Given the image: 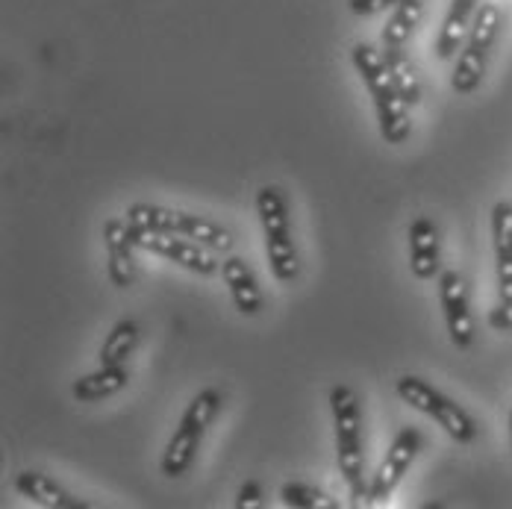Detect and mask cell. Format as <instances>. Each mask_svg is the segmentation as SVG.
Segmentation results:
<instances>
[{
	"instance_id": "25",
	"label": "cell",
	"mask_w": 512,
	"mask_h": 509,
	"mask_svg": "<svg viewBox=\"0 0 512 509\" xmlns=\"http://www.w3.org/2000/svg\"><path fill=\"white\" fill-rule=\"evenodd\" d=\"M510 448H512V409H510Z\"/></svg>"
},
{
	"instance_id": "21",
	"label": "cell",
	"mask_w": 512,
	"mask_h": 509,
	"mask_svg": "<svg viewBox=\"0 0 512 509\" xmlns=\"http://www.w3.org/2000/svg\"><path fill=\"white\" fill-rule=\"evenodd\" d=\"M280 498H283V507L292 509H339L336 498H330L327 492H321V489H315L309 483H301V480L283 483Z\"/></svg>"
},
{
	"instance_id": "3",
	"label": "cell",
	"mask_w": 512,
	"mask_h": 509,
	"mask_svg": "<svg viewBox=\"0 0 512 509\" xmlns=\"http://www.w3.org/2000/svg\"><path fill=\"white\" fill-rule=\"evenodd\" d=\"M256 215H259L265 256H268L274 280L277 283H295L301 274V259H298L295 239H292L286 195L277 186H262L256 192Z\"/></svg>"
},
{
	"instance_id": "2",
	"label": "cell",
	"mask_w": 512,
	"mask_h": 509,
	"mask_svg": "<svg viewBox=\"0 0 512 509\" xmlns=\"http://www.w3.org/2000/svg\"><path fill=\"white\" fill-rule=\"evenodd\" d=\"M330 412H333V427H336V462H339V474L351 492V504L362 507L368 501V486L362 480V407H359V395L339 383L330 389Z\"/></svg>"
},
{
	"instance_id": "22",
	"label": "cell",
	"mask_w": 512,
	"mask_h": 509,
	"mask_svg": "<svg viewBox=\"0 0 512 509\" xmlns=\"http://www.w3.org/2000/svg\"><path fill=\"white\" fill-rule=\"evenodd\" d=\"M401 3H404V0H348L351 12H354V15H362V18L377 15V12H386V9H395V6H401Z\"/></svg>"
},
{
	"instance_id": "17",
	"label": "cell",
	"mask_w": 512,
	"mask_h": 509,
	"mask_svg": "<svg viewBox=\"0 0 512 509\" xmlns=\"http://www.w3.org/2000/svg\"><path fill=\"white\" fill-rule=\"evenodd\" d=\"M127 383H130L127 365H101L98 371L77 377L71 383V395L80 404H98V401H106V398L118 395L121 389H127Z\"/></svg>"
},
{
	"instance_id": "19",
	"label": "cell",
	"mask_w": 512,
	"mask_h": 509,
	"mask_svg": "<svg viewBox=\"0 0 512 509\" xmlns=\"http://www.w3.org/2000/svg\"><path fill=\"white\" fill-rule=\"evenodd\" d=\"M421 15H424L421 0H404L401 6H395L386 27H383V48H407Z\"/></svg>"
},
{
	"instance_id": "10",
	"label": "cell",
	"mask_w": 512,
	"mask_h": 509,
	"mask_svg": "<svg viewBox=\"0 0 512 509\" xmlns=\"http://www.w3.org/2000/svg\"><path fill=\"white\" fill-rule=\"evenodd\" d=\"M103 248H106V274L115 289H133L139 280L136 242L127 218H109L103 224Z\"/></svg>"
},
{
	"instance_id": "24",
	"label": "cell",
	"mask_w": 512,
	"mask_h": 509,
	"mask_svg": "<svg viewBox=\"0 0 512 509\" xmlns=\"http://www.w3.org/2000/svg\"><path fill=\"white\" fill-rule=\"evenodd\" d=\"M489 327H492V330H498V333H510L512 330V301L510 304L498 301V306L489 312Z\"/></svg>"
},
{
	"instance_id": "13",
	"label": "cell",
	"mask_w": 512,
	"mask_h": 509,
	"mask_svg": "<svg viewBox=\"0 0 512 509\" xmlns=\"http://www.w3.org/2000/svg\"><path fill=\"white\" fill-rule=\"evenodd\" d=\"M221 280L230 289V298H233V304L242 315L254 318V315L262 312V289L256 283L251 265L242 256H227L221 262Z\"/></svg>"
},
{
	"instance_id": "1",
	"label": "cell",
	"mask_w": 512,
	"mask_h": 509,
	"mask_svg": "<svg viewBox=\"0 0 512 509\" xmlns=\"http://www.w3.org/2000/svg\"><path fill=\"white\" fill-rule=\"evenodd\" d=\"M351 62L362 77V83L368 86V95L377 112V127L380 136L386 139V145H404L412 133L410 103L401 98L389 68H386V56L377 51L368 42H357L351 48Z\"/></svg>"
},
{
	"instance_id": "12",
	"label": "cell",
	"mask_w": 512,
	"mask_h": 509,
	"mask_svg": "<svg viewBox=\"0 0 512 509\" xmlns=\"http://www.w3.org/2000/svg\"><path fill=\"white\" fill-rule=\"evenodd\" d=\"M410 271L415 280H433L442 274L439 262V227L433 218L418 215L410 224Z\"/></svg>"
},
{
	"instance_id": "15",
	"label": "cell",
	"mask_w": 512,
	"mask_h": 509,
	"mask_svg": "<svg viewBox=\"0 0 512 509\" xmlns=\"http://www.w3.org/2000/svg\"><path fill=\"white\" fill-rule=\"evenodd\" d=\"M15 489L21 498L39 504V507L48 509H86L89 504L80 501L77 495H71L65 486H59L53 477L42 474V471H21L15 477Z\"/></svg>"
},
{
	"instance_id": "9",
	"label": "cell",
	"mask_w": 512,
	"mask_h": 509,
	"mask_svg": "<svg viewBox=\"0 0 512 509\" xmlns=\"http://www.w3.org/2000/svg\"><path fill=\"white\" fill-rule=\"evenodd\" d=\"M421 448H424L421 430H418V427H410V424L401 427L398 436L392 439L386 457L380 462L377 474H374L371 483H368V501H365V504H383L386 498H392V492H395V489L401 486V480L407 477V471H410V465L415 462V457L421 454Z\"/></svg>"
},
{
	"instance_id": "6",
	"label": "cell",
	"mask_w": 512,
	"mask_h": 509,
	"mask_svg": "<svg viewBox=\"0 0 512 509\" xmlns=\"http://www.w3.org/2000/svg\"><path fill=\"white\" fill-rule=\"evenodd\" d=\"M395 392H398V398H401L407 407H412L415 412H421V415H427V418H433L454 442L471 445V442L477 439V433H480L477 421H474L457 401H451L448 395H442V392H439L436 386H430L427 380H421V377H415V374H404V377L395 383Z\"/></svg>"
},
{
	"instance_id": "23",
	"label": "cell",
	"mask_w": 512,
	"mask_h": 509,
	"mask_svg": "<svg viewBox=\"0 0 512 509\" xmlns=\"http://www.w3.org/2000/svg\"><path fill=\"white\" fill-rule=\"evenodd\" d=\"M262 504H265L262 501V486L256 480H245V486L236 495V509H256L262 507Z\"/></svg>"
},
{
	"instance_id": "18",
	"label": "cell",
	"mask_w": 512,
	"mask_h": 509,
	"mask_svg": "<svg viewBox=\"0 0 512 509\" xmlns=\"http://www.w3.org/2000/svg\"><path fill=\"white\" fill-rule=\"evenodd\" d=\"M142 339V330L133 318L118 321L101 345V365H127V359L136 354Z\"/></svg>"
},
{
	"instance_id": "16",
	"label": "cell",
	"mask_w": 512,
	"mask_h": 509,
	"mask_svg": "<svg viewBox=\"0 0 512 509\" xmlns=\"http://www.w3.org/2000/svg\"><path fill=\"white\" fill-rule=\"evenodd\" d=\"M483 0H451V9L442 21V30L436 36V56L439 59H454L457 51L465 45L468 33H471V24L477 18V9H480Z\"/></svg>"
},
{
	"instance_id": "20",
	"label": "cell",
	"mask_w": 512,
	"mask_h": 509,
	"mask_svg": "<svg viewBox=\"0 0 512 509\" xmlns=\"http://www.w3.org/2000/svg\"><path fill=\"white\" fill-rule=\"evenodd\" d=\"M383 56H386V68H389L401 98L415 106L421 101V80H418L415 62L410 59V51L407 48H383Z\"/></svg>"
},
{
	"instance_id": "8",
	"label": "cell",
	"mask_w": 512,
	"mask_h": 509,
	"mask_svg": "<svg viewBox=\"0 0 512 509\" xmlns=\"http://www.w3.org/2000/svg\"><path fill=\"white\" fill-rule=\"evenodd\" d=\"M133 227V224H130ZM133 242L136 248L142 251H151V254L162 256L192 274H201V277H212L221 271V262L212 256L209 248L186 239V236H174V233H162V230H145V227H133Z\"/></svg>"
},
{
	"instance_id": "11",
	"label": "cell",
	"mask_w": 512,
	"mask_h": 509,
	"mask_svg": "<svg viewBox=\"0 0 512 509\" xmlns=\"http://www.w3.org/2000/svg\"><path fill=\"white\" fill-rule=\"evenodd\" d=\"M439 304L445 312L448 336L457 348H471L474 342V315L468 306V286L460 271L439 274Z\"/></svg>"
},
{
	"instance_id": "5",
	"label": "cell",
	"mask_w": 512,
	"mask_h": 509,
	"mask_svg": "<svg viewBox=\"0 0 512 509\" xmlns=\"http://www.w3.org/2000/svg\"><path fill=\"white\" fill-rule=\"evenodd\" d=\"M124 215L133 227L186 236V239L204 245L209 251H230L233 248V233L227 227H221L218 221L204 218V215H192V212H180V209H168V206L159 204H133Z\"/></svg>"
},
{
	"instance_id": "7",
	"label": "cell",
	"mask_w": 512,
	"mask_h": 509,
	"mask_svg": "<svg viewBox=\"0 0 512 509\" xmlns=\"http://www.w3.org/2000/svg\"><path fill=\"white\" fill-rule=\"evenodd\" d=\"M501 24H504L501 6L498 3H480L477 18L471 24V33H468L465 45L460 48V56H457V68L451 74V89L457 95H474L480 89L489 53L498 42V33H501Z\"/></svg>"
},
{
	"instance_id": "4",
	"label": "cell",
	"mask_w": 512,
	"mask_h": 509,
	"mask_svg": "<svg viewBox=\"0 0 512 509\" xmlns=\"http://www.w3.org/2000/svg\"><path fill=\"white\" fill-rule=\"evenodd\" d=\"M221 407H224V392L215 389V386H206L189 401V407L183 412L174 436L165 445L162 462H159L165 477L174 480V477H183L192 468V462L198 457V448L204 442L206 430L215 421V415L221 412Z\"/></svg>"
},
{
	"instance_id": "14",
	"label": "cell",
	"mask_w": 512,
	"mask_h": 509,
	"mask_svg": "<svg viewBox=\"0 0 512 509\" xmlns=\"http://www.w3.org/2000/svg\"><path fill=\"white\" fill-rule=\"evenodd\" d=\"M492 245H495V271L498 295L504 304L512 301V204L501 201L492 206Z\"/></svg>"
}]
</instances>
